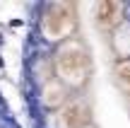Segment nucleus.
<instances>
[{
    "instance_id": "7ed1b4c3",
    "label": "nucleus",
    "mask_w": 130,
    "mask_h": 128,
    "mask_svg": "<svg viewBox=\"0 0 130 128\" xmlns=\"http://www.w3.org/2000/svg\"><path fill=\"white\" fill-rule=\"evenodd\" d=\"M92 123V106L84 97H70L63 109L56 111L58 128H84Z\"/></svg>"
},
{
    "instance_id": "0eeeda50",
    "label": "nucleus",
    "mask_w": 130,
    "mask_h": 128,
    "mask_svg": "<svg viewBox=\"0 0 130 128\" xmlns=\"http://www.w3.org/2000/svg\"><path fill=\"white\" fill-rule=\"evenodd\" d=\"M84 128H99V126H94V123H89V126H84Z\"/></svg>"
},
{
    "instance_id": "20e7f679",
    "label": "nucleus",
    "mask_w": 130,
    "mask_h": 128,
    "mask_svg": "<svg viewBox=\"0 0 130 128\" xmlns=\"http://www.w3.org/2000/svg\"><path fill=\"white\" fill-rule=\"evenodd\" d=\"M70 102V90L58 80L56 75H51L48 80H43L41 85V104L51 111H58L63 109L65 104Z\"/></svg>"
},
{
    "instance_id": "423d86ee",
    "label": "nucleus",
    "mask_w": 130,
    "mask_h": 128,
    "mask_svg": "<svg viewBox=\"0 0 130 128\" xmlns=\"http://www.w3.org/2000/svg\"><path fill=\"white\" fill-rule=\"evenodd\" d=\"M113 75H116V82L125 94H130V58H121L113 65Z\"/></svg>"
},
{
    "instance_id": "f03ea898",
    "label": "nucleus",
    "mask_w": 130,
    "mask_h": 128,
    "mask_svg": "<svg viewBox=\"0 0 130 128\" xmlns=\"http://www.w3.org/2000/svg\"><path fill=\"white\" fill-rule=\"evenodd\" d=\"M75 27H77V17H75V10L68 3H51L41 17L43 36L56 44L75 36Z\"/></svg>"
},
{
    "instance_id": "f257e3e1",
    "label": "nucleus",
    "mask_w": 130,
    "mask_h": 128,
    "mask_svg": "<svg viewBox=\"0 0 130 128\" xmlns=\"http://www.w3.org/2000/svg\"><path fill=\"white\" fill-rule=\"evenodd\" d=\"M53 75L68 87L70 92L84 90L92 80L94 63H92V51H89L87 41L79 34L65 39V41L56 44L53 51Z\"/></svg>"
},
{
    "instance_id": "39448f33",
    "label": "nucleus",
    "mask_w": 130,
    "mask_h": 128,
    "mask_svg": "<svg viewBox=\"0 0 130 128\" xmlns=\"http://www.w3.org/2000/svg\"><path fill=\"white\" fill-rule=\"evenodd\" d=\"M96 24L104 32H111L121 24V5L113 0H104L96 5Z\"/></svg>"
}]
</instances>
